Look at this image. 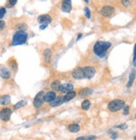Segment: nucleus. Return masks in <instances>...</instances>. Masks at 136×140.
<instances>
[{"label":"nucleus","mask_w":136,"mask_h":140,"mask_svg":"<svg viewBox=\"0 0 136 140\" xmlns=\"http://www.w3.org/2000/svg\"><path fill=\"white\" fill-rule=\"evenodd\" d=\"M117 137H118V133H114L111 135V138H113V139H116Z\"/></svg>","instance_id":"nucleus-31"},{"label":"nucleus","mask_w":136,"mask_h":140,"mask_svg":"<svg viewBox=\"0 0 136 140\" xmlns=\"http://www.w3.org/2000/svg\"><path fill=\"white\" fill-rule=\"evenodd\" d=\"M111 47V43L106 41L96 42L93 47V51L98 57H103L106 55L108 50Z\"/></svg>","instance_id":"nucleus-1"},{"label":"nucleus","mask_w":136,"mask_h":140,"mask_svg":"<svg viewBox=\"0 0 136 140\" xmlns=\"http://www.w3.org/2000/svg\"><path fill=\"white\" fill-rule=\"evenodd\" d=\"M129 107H128V106H125V107H124V115L129 114Z\"/></svg>","instance_id":"nucleus-28"},{"label":"nucleus","mask_w":136,"mask_h":140,"mask_svg":"<svg viewBox=\"0 0 136 140\" xmlns=\"http://www.w3.org/2000/svg\"><path fill=\"white\" fill-rule=\"evenodd\" d=\"M96 138H97L96 136H90V137H88V138H84L83 140H94Z\"/></svg>","instance_id":"nucleus-29"},{"label":"nucleus","mask_w":136,"mask_h":140,"mask_svg":"<svg viewBox=\"0 0 136 140\" xmlns=\"http://www.w3.org/2000/svg\"><path fill=\"white\" fill-rule=\"evenodd\" d=\"M44 96H45V92L43 91H40L36 95L35 99H34L33 104L35 106V108H40L44 103Z\"/></svg>","instance_id":"nucleus-4"},{"label":"nucleus","mask_w":136,"mask_h":140,"mask_svg":"<svg viewBox=\"0 0 136 140\" xmlns=\"http://www.w3.org/2000/svg\"><path fill=\"white\" fill-rule=\"evenodd\" d=\"M37 20L40 25H49L50 23H51L52 18L49 14H43L39 16Z\"/></svg>","instance_id":"nucleus-8"},{"label":"nucleus","mask_w":136,"mask_h":140,"mask_svg":"<svg viewBox=\"0 0 136 140\" xmlns=\"http://www.w3.org/2000/svg\"><path fill=\"white\" fill-rule=\"evenodd\" d=\"M12 114V111L10 108H4L0 111V119L4 122H7L10 119V117H11Z\"/></svg>","instance_id":"nucleus-5"},{"label":"nucleus","mask_w":136,"mask_h":140,"mask_svg":"<svg viewBox=\"0 0 136 140\" xmlns=\"http://www.w3.org/2000/svg\"><path fill=\"white\" fill-rule=\"evenodd\" d=\"M26 104V101H25V100H23V101H20L18 103H16L14 106V109L16 110V109H19V108L24 107Z\"/></svg>","instance_id":"nucleus-23"},{"label":"nucleus","mask_w":136,"mask_h":140,"mask_svg":"<svg viewBox=\"0 0 136 140\" xmlns=\"http://www.w3.org/2000/svg\"><path fill=\"white\" fill-rule=\"evenodd\" d=\"M56 94L55 91H48L46 94H45L44 96V102H51V101L56 98Z\"/></svg>","instance_id":"nucleus-13"},{"label":"nucleus","mask_w":136,"mask_h":140,"mask_svg":"<svg viewBox=\"0 0 136 140\" xmlns=\"http://www.w3.org/2000/svg\"><path fill=\"white\" fill-rule=\"evenodd\" d=\"M117 128L124 129V128H127V125H126V124H125V123H124V124H123V125H119V126H118Z\"/></svg>","instance_id":"nucleus-30"},{"label":"nucleus","mask_w":136,"mask_h":140,"mask_svg":"<svg viewBox=\"0 0 136 140\" xmlns=\"http://www.w3.org/2000/svg\"><path fill=\"white\" fill-rule=\"evenodd\" d=\"M68 130H69L70 132H72V133H77L78 131L80 130V127L78 124H71V125H69V127H68Z\"/></svg>","instance_id":"nucleus-18"},{"label":"nucleus","mask_w":136,"mask_h":140,"mask_svg":"<svg viewBox=\"0 0 136 140\" xmlns=\"http://www.w3.org/2000/svg\"><path fill=\"white\" fill-rule=\"evenodd\" d=\"M47 25H41L40 29V30H44V29H46L47 27Z\"/></svg>","instance_id":"nucleus-32"},{"label":"nucleus","mask_w":136,"mask_h":140,"mask_svg":"<svg viewBox=\"0 0 136 140\" xmlns=\"http://www.w3.org/2000/svg\"><path fill=\"white\" fill-rule=\"evenodd\" d=\"M76 96H77V93H76V91H74L68 92V93H66V94L63 97H64V102H69V101H71L72 99L74 98V97H75Z\"/></svg>","instance_id":"nucleus-16"},{"label":"nucleus","mask_w":136,"mask_h":140,"mask_svg":"<svg viewBox=\"0 0 136 140\" xmlns=\"http://www.w3.org/2000/svg\"><path fill=\"white\" fill-rule=\"evenodd\" d=\"M83 138H83V137H80V138H78L77 140H83Z\"/></svg>","instance_id":"nucleus-35"},{"label":"nucleus","mask_w":136,"mask_h":140,"mask_svg":"<svg viewBox=\"0 0 136 140\" xmlns=\"http://www.w3.org/2000/svg\"><path fill=\"white\" fill-rule=\"evenodd\" d=\"M124 107H125V102L121 99L113 100L108 105V108L113 112L122 110L123 108H124Z\"/></svg>","instance_id":"nucleus-3"},{"label":"nucleus","mask_w":136,"mask_h":140,"mask_svg":"<svg viewBox=\"0 0 136 140\" xmlns=\"http://www.w3.org/2000/svg\"><path fill=\"white\" fill-rule=\"evenodd\" d=\"M90 106H91V103L89 100L86 99L82 102V108L83 110H88L90 108Z\"/></svg>","instance_id":"nucleus-21"},{"label":"nucleus","mask_w":136,"mask_h":140,"mask_svg":"<svg viewBox=\"0 0 136 140\" xmlns=\"http://www.w3.org/2000/svg\"><path fill=\"white\" fill-rule=\"evenodd\" d=\"M114 8L112 6H109V5L103 6L101 9V14L104 17L111 16V15L114 14Z\"/></svg>","instance_id":"nucleus-7"},{"label":"nucleus","mask_w":136,"mask_h":140,"mask_svg":"<svg viewBox=\"0 0 136 140\" xmlns=\"http://www.w3.org/2000/svg\"><path fill=\"white\" fill-rule=\"evenodd\" d=\"M73 89H74V86H73L72 84L71 83H65L63 85H61L59 88V91L62 92V93H68L70 91H72Z\"/></svg>","instance_id":"nucleus-9"},{"label":"nucleus","mask_w":136,"mask_h":140,"mask_svg":"<svg viewBox=\"0 0 136 140\" xmlns=\"http://www.w3.org/2000/svg\"><path fill=\"white\" fill-rule=\"evenodd\" d=\"M122 3H123V4H124V5H128V4H129V1H122Z\"/></svg>","instance_id":"nucleus-33"},{"label":"nucleus","mask_w":136,"mask_h":140,"mask_svg":"<svg viewBox=\"0 0 136 140\" xmlns=\"http://www.w3.org/2000/svg\"><path fill=\"white\" fill-rule=\"evenodd\" d=\"M5 28V22L3 20H0V30H3Z\"/></svg>","instance_id":"nucleus-27"},{"label":"nucleus","mask_w":136,"mask_h":140,"mask_svg":"<svg viewBox=\"0 0 136 140\" xmlns=\"http://www.w3.org/2000/svg\"><path fill=\"white\" fill-rule=\"evenodd\" d=\"M72 1L71 0H66V1H63L61 4V9L62 11L65 13H69L72 10Z\"/></svg>","instance_id":"nucleus-12"},{"label":"nucleus","mask_w":136,"mask_h":140,"mask_svg":"<svg viewBox=\"0 0 136 140\" xmlns=\"http://www.w3.org/2000/svg\"><path fill=\"white\" fill-rule=\"evenodd\" d=\"M93 93V90L90 88H85L82 89L80 92V96L81 97H84L87 96H90V95Z\"/></svg>","instance_id":"nucleus-17"},{"label":"nucleus","mask_w":136,"mask_h":140,"mask_svg":"<svg viewBox=\"0 0 136 140\" xmlns=\"http://www.w3.org/2000/svg\"><path fill=\"white\" fill-rule=\"evenodd\" d=\"M44 56H45V60H46V62H50L51 58V51L50 49H46L45 52H44Z\"/></svg>","instance_id":"nucleus-20"},{"label":"nucleus","mask_w":136,"mask_h":140,"mask_svg":"<svg viewBox=\"0 0 136 140\" xmlns=\"http://www.w3.org/2000/svg\"><path fill=\"white\" fill-rule=\"evenodd\" d=\"M16 3H17V0H10V1L8 2V4H7V6L8 7H12V6H14V5L16 4Z\"/></svg>","instance_id":"nucleus-26"},{"label":"nucleus","mask_w":136,"mask_h":140,"mask_svg":"<svg viewBox=\"0 0 136 140\" xmlns=\"http://www.w3.org/2000/svg\"><path fill=\"white\" fill-rule=\"evenodd\" d=\"M0 76L4 79H9L11 76V73H10V71L7 68L2 67L0 68Z\"/></svg>","instance_id":"nucleus-14"},{"label":"nucleus","mask_w":136,"mask_h":140,"mask_svg":"<svg viewBox=\"0 0 136 140\" xmlns=\"http://www.w3.org/2000/svg\"><path fill=\"white\" fill-rule=\"evenodd\" d=\"M135 77V71L133 70V71L130 73L129 75V82H128V87H131L132 85H133V82H134V79Z\"/></svg>","instance_id":"nucleus-19"},{"label":"nucleus","mask_w":136,"mask_h":140,"mask_svg":"<svg viewBox=\"0 0 136 140\" xmlns=\"http://www.w3.org/2000/svg\"><path fill=\"white\" fill-rule=\"evenodd\" d=\"M5 14H6V9H5V8H1V9H0V19L4 17Z\"/></svg>","instance_id":"nucleus-25"},{"label":"nucleus","mask_w":136,"mask_h":140,"mask_svg":"<svg viewBox=\"0 0 136 140\" xmlns=\"http://www.w3.org/2000/svg\"><path fill=\"white\" fill-rule=\"evenodd\" d=\"M11 102V98L9 95H4L0 97V104L1 105H8Z\"/></svg>","instance_id":"nucleus-15"},{"label":"nucleus","mask_w":136,"mask_h":140,"mask_svg":"<svg viewBox=\"0 0 136 140\" xmlns=\"http://www.w3.org/2000/svg\"><path fill=\"white\" fill-rule=\"evenodd\" d=\"M84 13H85V16L87 17V18H89L91 17V12H90V9H88V8H85Z\"/></svg>","instance_id":"nucleus-24"},{"label":"nucleus","mask_w":136,"mask_h":140,"mask_svg":"<svg viewBox=\"0 0 136 140\" xmlns=\"http://www.w3.org/2000/svg\"><path fill=\"white\" fill-rule=\"evenodd\" d=\"M28 35L25 31L24 30H19L14 35L13 37L12 43L14 45H20V44H25L27 40Z\"/></svg>","instance_id":"nucleus-2"},{"label":"nucleus","mask_w":136,"mask_h":140,"mask_svg":"<svg viewBox=\"0 0 136 140\" xmlns=\"http://www.w3.org/2000/svg\"><path fill=\"white\" fill-rule=\"evenodd\" d=\"M83 73H84V78L87 79H91L95 76L96 70L95 68L93 66H86L82 68Z\"/></svg>","instance_id":"nucleus-6"},{"label":"nucleus","mask_w":136,"mask_h":140,"mask_svg":"<svg viewBox=\"0 0 136 140\" xmlns=\"http://www.w3.org/2000/svg\"><path fill=\"white\" fill-rule=\"evenodd\" d=\"M82 34H79V35H77V40H78V39H80V38L82 37Z\"/></svg>","instance_id":"nucleus-34"},{"label":"nucleus","mask_w":136,"mask_h":140,"mask_svg":"<svg viewBox=\"0 0 136 140\" xmlns=\"http://www.w3.org/2000/svg\"><path fill=\"white\" fill-rule=\"evenodd\" d=\"M72 76L75 79H77V80L84 79V73H83L82 68H77V69H75L72 72Z\"/></svg>","instance_id":"nucleus-10"},{"label":"nucleus","mask_w":136,"mask_h":140,"mask_svg":"<svg viewBox=\"0 0 136 140\" xmlns=\"http://www.w3.org/2000/svg\"><path fill=\"white\" fill-rule=\"evenodd\" d=\"M63 103H65L64 97L62 96H58V97H56V98H55L53 101L51 102L50 106H51V107H57V106H60Z\"/></svg>","instance_id":"nucleus-11"},{"label":"nucleus","mask_w":136,"mask_h":140,"mask_svg":"<svg viewBox=\"0 0 136 140\" xmlns=\"http://www.w3.org/2000/svg\"><path fill=\"white\" fill-rule=\"evenodd\" d=\"M51 88L53 90H56V91H59V88L60 86H61V82H60L59 81H55L54 82L51 83Z\"/></svg>","instance_id":"nucleus-22"}]
</instances>
